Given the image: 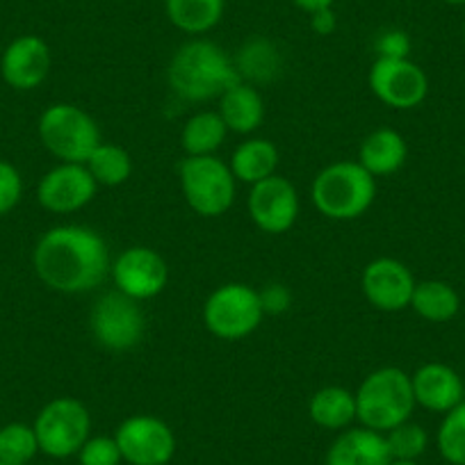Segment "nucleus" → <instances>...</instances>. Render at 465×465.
<instances>
[{"label": "nucleus", "mask_w": 465, "mask_h": 465, "mask_svg": "<svg viewBox=\"0 0 465 465\" xmlns=\"http://www.w3.org/2000/svg\"><path fill=\"white\" fill-rule=\"evenodd\" d=\"M406 158H409V144L404 135L392 128H377L361 142L359 163L374 178L397 173L406 164Z\"/></svg>", "instance_id": "nucleus-20"}, {"label": "nucleus", "mask_w": 465, "mask_h": 465, "mask_svg": "<svg viewBox=\"0 0 465 465\" xmlns=\"http://www.w3.org/2000/svg\"><path fill=\"white\" fill-rule=\"evenodd\" d=\"M265 320L261 292L247 283H223L210 292L203 303V326L210 335L226 342L256 333Z\"/></svg>", "instance_id": "nucleus-7"}, {"label": "nucleus", "mask_w": 465, "mask_h": 465, "mask_svg": "<svg viewBox=\"0 0 465 465\" xmlns=\"http://www.w3.org/2000/svg\"><path fill=\"white\" fill-rule=\"evenodd\" d=\"M370 92L391 110H415L429 94V78L415 62L377 57L370 66Z\"/></svg>", "instance_id": "nucleus-10"}, {"label": "nucleus", "mask_w": 465, "mask_h": 465, "mask_svg": "<svg viewBox=\"0 0 465 465\" xmlns=\"http://www.w3.org/2000/svg\"><path fill=\"white\" fill-rule=\"evenodd\" d=\"M75 456L80 465H122L124 460L114 436H89Z\"/></svg>", "instance_id": "nucleus-31"}, {"label": "nucleus", "mask_w": 465, "mask_h": 465, "mask_svg": "<svg viewBox=\"0 0 465 465\" xmlns=\"http://www.w3.org/2000/svg\"><path fill=\"white\" fill-rule=\"evenodd\" d=\"M292 3L299 7V10L306 12V15H312V12L329 10V7H333L335 0H292Z\"/></svg>", "instance_id": "nucleus-36"}, {"label": "nucleus", "mask_w": 465, "mask_h": 465, "mask_svg": "<svg viewBox=\"0 0 465 465\" xmlns=\"http://www.w3.org/2000/svg\"><path fill=\"white\" fill-rule=\"evenodd\" d=\"M312 422L329 431H344L356 420V395L342 386H324L308 401Z\"/></svg>", "instance_id": "nucleus-22"}, {"label": "nucleus", "mask_w": 465, "mask_h": 465, "mask_svg": "<svg viewBox=\"0 0 465 465\" xmlns=\"http://www.w3.org/2000/svg\"><path fill=\"white\" fill-rule=\"evenodd\" d=\"M53 69V53L37 35H21L0 57V75L16 92H33Z\"/></svg>", "instance_id": "nucleus-16"}, {"label": "nucleus", "mask_w": 465, "mask_h": 465, "mask_svg": "<svg viewBox=\"0 0 465 465\" xmlns=\"http://www.w3.org/2000/svg\"><path fill=\"white\" fill-rule=\"evenodd\" d=\"M96 192V181L84 164L60 163L39 181L37 201L48 213L71 214L92 203Z\"/></svg>", "instance_id": "nucleus-14"}, {"label": "nucleus", "mask_w": 465, "mask_h": 465, "mask_svg": "<svg viewBox=\"0 0 465 465\" xmlns=\"http://www.w3.org/2000/svg\"><path fill=\"white\" fill-rule=\"evenodd\" d=\"M386 436L368 427L344 429L324 456V465H391Z\"/></svg>", "instance_id": "nucleus-18"}, {"label": "nucleus", "mask_w": 465, "mask_h": 465, "mask_svg": "<svg viewBox=\"0 0 465 465\" xmlns=\"http://www.w3.org/2000/svg\"><path fill=\"white\" fill-rule=\"evenodd\" d=\"M167 80L172 92L183 101L205 103L240 83V75L222 46L208 39H192L173 53Z\"/></svg>", "instance_id": "nucleus-2"}, {"label": "nucleus", "mask_w": 465, "mask_h": 465, "mask_svg": "<svg viewBox=\"0 0 465 465\" xmlns=\"http://www.w3.org/2000/svg\"><path fill=\"white\" fill-rule=\"evenodd\" d=\"M39 454V440L35 427L24 422H10L0 427V460L15 465H28Z\"/></svg>", "instance_id": "nucleus-28"}, {"label": "nucleus", "mask_w": 465, "mask_h": 465, "mask_svg": "<svg viewBox=\"0 0 465 465\" xmlns=\"http://www.w3.org/2000/svg\"><path fill=\"white\" fill-rule=\"evenodd\" d=\"M383 436H386L392 460H418L420 456L427 451L429 445L427 429L411 422V420L409 422L400 424V427L391 429V431L383 433Z\"/></svg>", "instance_id": "nucleus-30"}, {"label": "nucleus", "mask_w": 465, "mask_h": 465, "mask_svg": "<svg viewBox=\"0 0 465 465\" xmlns=\"http://www.w3.org/2000/svg\"><path fill=\"white\" fill-rule=\"evenodd\" d=\"M411 311L431 324H445L460 311V297L447 281H420L411 297Z\"/></svg>", "instance_id": "nucleus-23"}, {"label": "nucleus", "mask_w": 465, "mask_h": 465, "mask_svg": "<svg viewBox=\"0 0 465 465\" xmlns=\"http://www.w3.org/2000/svg\"><path fill=\"white\" fill-rule=\"evenodd\" d=\"M415 404L433 413H447L465 397L460 374L445 363H424L411 374Z\"/></svg>", "instance_id": "nucleus-17"}, {"label": "nucleus", "mask_w": 465, "mask_h": 465, "mask_svg": "<svg viewBox=\"0 0 465 465\" xmlns=\"http://www.w3.org/2000/svg\"><path fill=\"white\" fill-rule=\"evenodd\" d=\"M0 465H15V463H5V460H0Z\"/></svg>", "instance_id": "nucleus-39"}, {"label": "nucleus", "mask_w": 465, "mask_h": 465, "mask_svg": "<svg viewBox=\"0 0 465 465\" xmlns=\"http://www.w3.org/2000/svg\"><path fill=\"white\" fill-rule=\"evenodd\" d=\"M463 42H465V24H463Z\"/></svg>", "instance_id": "nucleus-40"}, {"label": "nucleus", "mask_w": 465, "mask_h": 465, "mask_svg": "<svg viewBox=\"0 0 465 465\" xmlns=\"http://www.w3.org/2000/svg\"><path fill=\"white\" fill-rule=\"evenodd\" d=\"M44 149L60 163L84 164L103 142L96 119L74 103H53L42 112L37 124Z\"/></svg>", "instance_id": "nucleus-5"}, {"label": "nucleus", "mask_w": 465, "mask_h": 465, "mask_svg": "<svg viewBox=\"0 0 465 465\" xmlns=\"http://www.w3.org/2000/svg\"><path fill=\"white\" fill-rule=\"evenodd\" d=\"M311 25L317 35H331L338 25V19L333 15V7L329 10H320V12H312L311 15Z\"/></svg>", "instance_id": "nucleus-35"}, {"label": "nucleus", "mask_w": 465, "mask_h": 465, "mask_svg": "<svg viewBox=\"0 0 465 465\" xmlns=\"http://www.w3.org/2000/svg\"><path fill=\"white\" fill-rule=\"evenodd\" d=\"M261 302H262V308H265V315L267 312H270V315H281V312H285L290 308L288 288L281 283L267 285V288L261 292Z\"/></svg>", "instance_id": "nucleus-34"}, {"label": "nucleus", "mask_w": 465, "mask_h": 465, "mask_svg": "<svg viewBox=\"0 0 465 465\" xmlns=\"http://www.w3.org/2000/svg\"><path fill=\"white\" fill-rule=\"evenodd\" d=\"M377 178L361 167L359 160L326 164L312 178L311 201L317 213L333 222H354L372 208Z\"/></svg>", "instance_id": "nucleus-3"}, {"label": "nucleus", "mask_w": 465, "mask_h": 465, "mask_svg": "<svg viewBox=\"0 0 465 465\" xmlns=\"http://www.w3.org/2000/svg\"><path fill=\"white\" fill-rule=\"evenodd\" d=\"M228 128L217 110L192 114L181 131V146L185 155H214L223 146Z\"/></svg>", "instance_id": "nucleus-25"}, {"label": "nucleus", "mask_w": 465, "mask_h": 465, "mask_svg": "<svg viewBox=\"0 0 465 465\" xmlns=\"http://www.w3.org/2000/svg\"><path fill=\"white\" fill-rule=\"evenodd\" d=\"M438 451L451 465H465V400L447 411L438 427Z\"/></svg>", "instance_id": "nucleus-29"}, {"label": "nucleus", "mask_w": 465, "mask_h": 465, "mask_svg": "<svg viewBox=\"0 0 465 465\" xmlns=\"http://www.w3.org/2000/svg\"><path fill=\"white\" fill-rule=\"evenodd\" d=\"M114 440L128 465H167L176 454V433L155 415H131L116 427Z\"/></svg>", "instance_id": "nucleus-11"}, {"label": "nucleus", "mask_w": 465, "mask_h": 465, "mask_svg": "<svg viewBox=\"0 0 465 465\" xmlns=\"http://www.w3.org/2000/svg\"><path fill=\"white\" fill-rule=\"evenodd\" d=\"M226 0H164L167 16L173 28L199 37L217 28L223 16Z\"/></svg>", "instance_id": "nucleus-24"}, {"label": "nucleus", "mask_w": 465, "mask_h": 465, "mask_svg": "<svg viewBox=\"0 0 465 465\" xmlns=\"http://www.w3.org/2000/svg\"><path fill=\"white\" fill-rule=\"evenodd\" d=\"M447 5H465V0H442Z\"/></svg>", "instance_id": "nucleus-38"}, {"label": "nucleus", "mask_w": 465, "mask_h": 465, "mask_svg": "<svg viewBox=\"0 0 465 465\" xmlns=\"http://www.w3.org/2000/svg\"><path fill=\"white\" fill-rule=\"evenodd\" d=\"M89 331L107 351H131L144 340L146 315L140 302L119 290L101 294L89 312Z\"/></svg>", "instance_id": "nucleus-9"}, {"label": "nucleus", "mask_w": 465, "mask_h": 465, "mask_svg": "<svg viewBox=\"0 0 465 465\" xmlns=\"http://www.w3.org/2000/svg\"><path fill=\"white\" fill-rule=\"evenodd\" d=\"M299 192L285 176L265 178L252 185L247 196V210L258 231L267 235H283L297 223Z\"/></svg>", "instance_id": "nucleus-13"}, {"label": "nucleus", "mask_w": 465, "mask_h": 465, "mask_svg": "<svg viewBox=\"0 0 465 465\" xmlns=\"http://www.w3.org/2000/svg\"><path fill=\"white\" fill-rule=\"evenodd\" d=\"M24 196V178L7 160H0V217L16 208Z\"/></svg>", "instance_id": "nucleus-32"}, {"label": "nucleus", "mask_w": 465, "mask_h": 465, "mask_svg": "<svg viewBox=\"0 0 465 465\" xmlns=\"http://www.w3.org/2000/svg\"><path fill=\"white\" fill-rule=\"evenodd\" d=\"M39 451L51 459H69L92 436V415L75 397H55L48 401L35 420Z\"/></svg>", "instance_id": "nucleus-8"}, {"label": "nucleus", "mask_w": 465, "mask_h": 465, "mask_svg": "<svg viewBox=\"0 0 465 465\" xmlns=\"http://www.w3.org/2000/svg\"><path fill=\"white\" fill-rule=\"evenodd\" d=\"M217 101V112L226 124L228 133L252 135L265 122V98L258 92L256 84L240 80L228 87Z\"/></svg>", "instance_id": "nucleus-19"}, {"label": "nucleus", "mask_w": 465, "mask_h": 465, "mask_svg": "<svg viewBox=\"0 0 465 465\" xmlns=\"http://www.w3.org/2000/svg\"><path fill=\"white\" fill-rule=\"evenodd\" d=\"M415 276L397 258H374L361 274V290L372 308L381 312H401L411 306Z\"/></svg>", "instance_id": "nucleus-15"}, {"label": "nucleus", "mask_w": 465, "mask_h": 465, "mask_svg": "<svg viewBox=\"0 0 465 465\" xmlns=\"http://www.w3.org/2000/svg\"><path fill=\"white\" fill-rule=\"evenodd\" d=\"M391 465H418L415 460H392Z\"/></svg>", "instance_id": "nucleus-37"}, {"label": "nucleus", "mask_w": 465, "mask_h": 465, "mask_svg": "<svg viewBox=\"0 0 465 465\" xmlns=\"http://www.w3.org/2000/svg\"><path fill=\"white\" fill-rule=\"evenodd\" d=\"M356 395V420L361 427L388 433L409 422L415 411V395L411 374L401 368H379L361 381Z\"/></svg>", "instance_id": "nucleus-4"}, {"label": "nucleus", "mask_w": 465, "mask_h": 465, "mask_svg": "<svg viewBox=\"0 0 465 465\" xmlns=\"http://www.w3.org/2000/svg\"><path fill=\"white\" fill-rule=\"evenodd\" d=\"M411 55V37L404 30H388L377 39V57L406 60Z\"/></svg>", "instance_id": "nucleus-33"}, {"label": "nucleus", "mask_w": 465, "mask_h": 465, "mask_svg": "<svg viewBox=\"0 0 465 465\" xmlns=\"http://www.w3.org/2000/svg\"><path fill=\"white\" fill-rule=\"evenodd\" d=\"M84 167L89 169L98 187H119L131 178L133 158L124 146L112 144V142H101L92 151Z\"/></svg>", "instance_id": "nucleus-27"}, {"label": "nucleus", "mask_w": 465, "mask_h": 465, "mask_svg": "<svg viewBox=\"0 0 465 465\" xmlns=\"http://www.w3.org/2000/svg\"><path fill=\"white\" fill-rule=\"evenodd\" d=\"M232 64L238 69L240 80L252 84H265L279 75L281 55L274 48V44L265 42V39H249L240 48Z\"/></svg>", "instance_id": "nucleus-26"}, {"label": "nucleus", "mask_w": 465, "mask_h": 465, "mask_svg": "<svg viewBox=\"0 0 465 465\" xmlns=\"http://www.w3.org/2000/svg\"><path fill=\"white\" fill-rule=\"evenodd\" d=\"M279 160L281 155L274 142L265 140V137H249L232 151L228 167H231L235 181L247 183L252 187L265 178L274 176Z\"/></svg>", "instance_id": "nucleus-21"}, {"label": "nucleus", "mask_w": 465, "mask_h": 465, "mask_svg": "<svg viewBox=\"0 0 465 465\" xmlns=\"http://www.w3.org/2000/svg\"><path fill=\"white\" fill-rule=\"evenodd\" d=\"M178 183L187 205L205 219L222 217L235 203L238 181L217 155H185L178 164Z\"/></svg>", "instance_id": "nucleus-6"}, {"label": "nucleus", "mask_w": 465, "mask_h": 465, "mask_svg": "<svg viewBox=\"0 0 465 465\" xmlns=\"http://www.w3.org/2000/svg\"><path fill=\"white\" fill-rule=\"evenodd\" d=\"M33 267L53 292L87 294L110 276V252L94 228L78 223L53 226L37 240Z\"/></svg>", "instance_id": "nucleus-1"}, {"label": "nucleus", "mask_w": 465, "mask_h": 465, "mask_svg": "<svg viewBox=\"0 0 465 465\" xmlns=\"http://www.w3.org/2000/svg\"><path fill=\"white\" fill-rule=\"evenodd\" d=\"M110 276L119 292L142 303L163 294L169 281V267L155 249L137 244L116 256Z\"/></svg>", "instance_id": "nucleus-12"}]
</instances>
